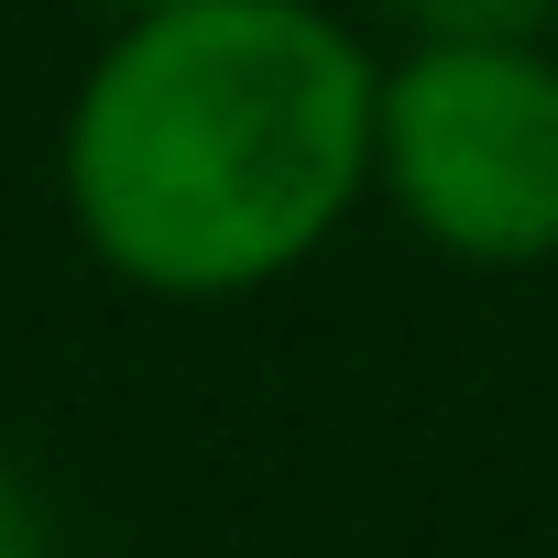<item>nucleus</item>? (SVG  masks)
Masks as SVG:
<instances>
[{
  "label": "nucleus",
  "instance_id": "nucleus-1",
  "mask_svg": "<svg viewBox=\"0 0 558 558\" xmlns=\"http://www.w3.org/2000/svg\"><path fill=\"white\" fill-rule=\"evenodd\" d=\"M373 110L384 56L329 0H165L88 56L56 197L110 286L230 307L318 263L373 197Z\"/></svg>",
  "mask_w": 558,
  "mask_h": 558
},
{
  "label": "nucleus",
  "instance_id": "nucleus-2",
  "mask_svg": "<svg viewBox=\"0 0 558 558\" xmlns=\"http://www.w3.org/2000/svg\"><path fill=\"white\" fill-rule=\"evenodd\" d=\"M373 197L449 263H558V45H405L384 56Z\"/></svg>",
  "mask_w": 558,
  "mask_h": 558
},
{
  "label": "nucleus",
  "instance_id": "nucleus-3",
  "mask_svg": "<svg viewBox=\"0 0 558 558\" xmlns=\"http://www.w3.org/2000/svg\"><path fill=\"white\" fill-rule=\"evenodd\" d=\"M405 45H547L558 0H384Z\"/></svg>",
  "mask_w": 558,
  "mask_h": 558
},
{
  "label": "nucleus",
  "instance_id": "nucleus-4",
  "mask_svg": "<svg viewBox=\"0 0 558 558\" xmlns=\"http://www.w3.org/2000/svg\"><path fill=\"white\" fill-rule=\"evenodd\" d=\"M0 558H66V547H56V504H45V482L12 471V460H0Z\"/></svg>",
  "mask_w": 558,
  "mask_h": 558
},
{
  "label": "nucleus",
  "instance_id": "nucleus-5",
  "mask_svg": "<svg viewBox=\"0 0 558 558\" xmlns=\"http://www.w3.org/2000/svg\"><path fill=\"white\" fill-rule=\"evenodd\" d=\"M99 12H110V23H132V12H165V0H99Z\"/></svg>",
  "mask_w": 558,
  "mask_h": 558
}]
</instances>
